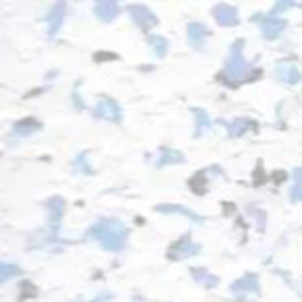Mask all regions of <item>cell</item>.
Instances as JSON below:
<instances>
[{
  "label": "cell",
  "mask_w": 302,
  "mask_h": 302,
  "mask_svg": "<svg viewBox=\"0 0 302 302\" xmlns=\"http://www.w3.org/2000/svg\"><path fill=\"white\" fill-rule=\"evenodd\" d=\"M92 236H96L106 249L118 251L120 247L125 245L127 230H125L123 224L116 222V220H102V222L92 230Z\"/></svg>",
  "instance_id": "1"
},
{
  "label": "cell",
  "mask_w": 302,
  "mask_h": 302,
  "mask_svg": "<svg viewBox=\"0 0 302 302\" xmlns=\"http://www.w3.org/2000/svg\"><path fill=\"white\" fill-rule=\"evenodd\" d=\"M197 253H199V247L191 243L189 236H185L178 245H174V247L170 249V257H172V259H187V257L197 255Z\"/></svg>",
  "instance_id": "2"
},
{
  "label": "cell",
  "mask_w": 302,
  "mask_h": 302,
  "mask_svg": "<svg viewBox=\"0 0 302 302\" xmlns=\"http://www.w3.org/2000/svg\"><path fill=\"white\" fill-rule=\"evenodd\" d=\"M247 71H249V65L245 63L243 52H240L238 46H234L232 48V56H230V73L234 77H243V75H247Z\"/></svg>",
  "instance_id": "3"
},
{
  "label": "cell",
  "mask_w": 302,
  "mask_h": 302,
  "mask_svg": "<svg viewBox=\"0 0 302 302\" xmlns=\"http://www.w3.org/2000/svg\"><path fill=\"white\" fill-rule=\"evenodd\" d=\"M96 114L100 118H108V120H118L120 118V108L114 100H102L98 102V108H96Z\"/></svg>",
  "instance_id": "4"
},
{
  "label": "cell",
  "mask_w": 302,
  "mask_h": 302,
  "mask_svg": "<svg viewBox=\"0 0 302 302\" xmlns=\"http://www.w3.org/2000/svg\"><path fill=\"white\" fill-rule=\"evenodd\" d=\"M286 27V23L282 19H276V17H267L263 21V36L269 38V40H274L282 34V29Z\"/></svg>",
  "instance_id": "5"
},
{
  "label": "cell",
  "mask_w": 302,
  "mask_h": 302,
  "mask_svg": "<svg viewBox=\"0 0 302 302\" xmlns=\"http://www.w3.org/2000/svg\"><path fill=\"white\" fill-rule=\"evenodd\" d=\"M129 11H131L133 19H135L143 29H147L149 25H154V23H156V19H154V15H151V11L145 9V7H131Z\"/></svg>",
  "instance_id": "6"
},
{
  "label": "cell",
  "mask_w": 302,
  "mask_h": 302,
  "mask_svg": "<svg viewBox=\"0 0 302 302\" xmlns=\"http://www.w3.org/2000/svg\"><path fill=\"white\" fill-rule=\"evenodd\" d=\"M207 38V29L201 23H191L189 25V40L193 48H203V40Z\"/></svg>",
  "instance_id": "7"
},
{
  "label": "cell",
  "mask_w": 302,
  "mask_h": 302,
  "mask_svg": "<svg viewBox=\"0 0 302 302\" xmlns=\"http://www.w3.org/2000/svg\"><path fill=\"white\" fill-rule=\"evenodd\" d=\"M214 15L218 17V21L222 23V25H234L238 19H236V11L232 9V7H228V5H218L216 7V11H214Z\"/></svg>",
  "instance_id": "8"
},
{
  "label": "cell",
  "mask_w": 302,
  "mask_h": 302,
  "mask_svg": "<svg viewBox=\"0 0 302 302\" xmlns=\"http://www.w3.org/2000/svg\"><path fill=\"white\" fill-rule=\"evenodd\" d=\"M278 75H280L286 83H292V85L300 81V71H298L296 67H292V65H280Z\"/></svg>",
  "instance_id": "9"
},
{
  "label": "cell",
  "mask_w": 302,
  "mask_h": 302,
  "mask_svg": "<svg viewBox=\"0 0 302 302\" xmlns=\"http://www.w3.org/2000/svg\"><path fill=\"white\" fill-rule=\"evenodd\" d=\"M96 13H98L104 21H110V19H114V17H116L118 7H116V3H100V5L96 7Z\"/></svg>",
  "instance_id": "10"
},
{
  "label": "cell",
  "mask_w": 302,
  "mask_h": 302,
  "mask_svg": "<svg viewBox=\"0 0 302 302\" xmlns=\"http://www.w3.org/2000/svg\"><path fill=\"white\" fill-rule=\"evenodd\" d=\"M185 158H183V154H178V151H174V149H164L162 151V156H160V160H158V166H168V164H174V162H183Z\"/></svg>",
  "instance_id": "11"
},
{
  "label": "cell",
  "mask_w": 302,
  "mask_h": 302,
  "mask_svg": "<svg viewBox=\"0 0 302 302\" xmlns=\"http://www.w3.org/2000/svg\"><path fill=\"white\" fill-rule=\"evenodd\" d=\"M147 42L154 46V50H156V54L158 56H164L166 52H168V42H166V38H160V36H147Z\"/></svg>",
  "instance_id": "12"
},
{
  "label": "cell",
  "mask_w": 302,
  "mask_h": 302,
  "mask_svg": "<svg viewBox=\"0 0 302 302\" xmlns=\"http://www.w3.org/2000/svg\"><path fill=\"white\" fill-rule=\"evenodd\" d=\"M240 290L257 292V278H255V276H251V278H245V280H240L238 284H234V292H240Z\"/></svg>",
  "instance_id": "13"
},
{
  "label": "cell",
  "mask_w": 302,
  "mask_h": 302,
  "mask_svg": "<svg viewBox=\"0 0 302 302\" xmlns=\"http://www.w3.org/2000/svg\"><path fill=\"white\" fill-rule=\"evenodd\" d=\"M63 11H65V7L63 5H56L54 7V13H52V25H50V36H54L56 34V29L60 27V23H63Z\"/></svg>",
  "instance_id": "14"
},
{
  "label": "cell",
  "mask_w": 302,
  "mask_h": 302,
  "mask_svg": "<svg viewBox=\"0 0 302 302\" xmlns=\"http://www.w3.org/2000/svg\"><path fill=\"white\" fill-rule=\"evenodd\" d=\"M209 127H211V120L207 118V114H205V112H197V131L203 133V131L209 129Z\"/></svg>",
  "instance_id": "15"
},
{
  "label": "cell",
  "mask_w": 302,
  "mask_h": 302,
  "mask_svg": "<svg viewBox=\"0 0 302 302\" xmlns=\"http://www.w3.org/2000/svg\"><path fill=\"white\" fill-rule=\"evenodd\" d=\"M193 274H195L197 278H201L205 286H214V284H218V280H216L214 276H209V274H207V271H205V269H199V271L195 269V271H193Z\"/></svg>",
  "instance_id": "16"
},
{
  "label": "cell",
  "mask_w": 302,
  "mask_h": 302,
  "mask_svg": "<svg viewBox=\"0 0 302 302\" xmlns=\"http://www.w3.org/2000/svg\"><path fill=\"white\" fill-rule=\"evenodd\" d=\"M13 274L17 276V274H19V269H17V267H11L9 263H5V265H3V282H7Z\"/></svg>",
  "instance_id": "17"
},
{
  "label": "cell",
  "mask_w": 302,
  "mask_h": 302,
  "mask_svg": "<svg viewBox=\"0 0 302 302\" xmlns=\"http://www.w3.org/2000/svg\"><path fill=\"white\" fill-rule=\"evenodd\" d=\"M247 125H249L247 120H236L234 125H230V131H234V135H240V133L245 131V127H247Z\"/></svg>",
  "instance_id": "18"
},
{
  "label": "cell",
  "mask_w": 302,
  "mask_h": 302,
  "mask_svg": "<svg viewBox=\"0 0 302 302\" xmlns=\"http://www.w3.org/2000/svg\"><path fill=\"white\" fill-rule=\"evenodd\" d=\"M292 197H294V201H302V183H298V185L294 187Z\"/></svg>",
  "instance_id": "19"
}]
</instances>
